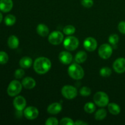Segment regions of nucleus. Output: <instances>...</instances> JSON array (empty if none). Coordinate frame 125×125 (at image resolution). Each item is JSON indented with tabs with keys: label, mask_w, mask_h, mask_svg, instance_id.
<instances>
[{
	"label": "nucleus",
	"mask_w": 125,
	"mask_h": 125,
	"mask_svg": "<svg viewBox=\"0 0 125 125\" xmlns=\"http://www.w3.org/2000/svg\"><path fill=\"white\" fill-rule=\"evenodd\" d=\"M51 67V62L48 58L40 57L34 62V69L37 73L43 74L49 72Z\"/></svg>",
	"instance_id": "1"
},
{
	"label": "nucleus",
	"mask_w": 125,
	"mask_h": 125,
	"mask_svg": "<svg viewBox=\"0 0 125 125\" xmlns=\"http://www.w3.org/2000/svg\"><path fill=\"white\" fill-rule=\"evenodd\" d=\"M68 73L71 78L75 80L81 79L84 76V70L78 63L71 65L68 68Z\"/></svg>",
	"instance_id": "2"
},
{
	"label": "nucleus",
	"mask_w": 125,
	"mask_h": 125,
	"mask_svg": "<svg viewBox=\"0 0 125 125\" xmlns=\"http://www.w3.org/2000/svg\"><path fill=\"white\" fill-rule=\"evenodd\" d=\"M94 101L99 107H105L108 105L109 99L108 95L105 92H98L94 95Z\"/></svg>",
	"instance_id": "3"
},
{
	"label": "nucleus",
	"mask_w": 125,
	"mask_h": 125,
	"mask_svg": "<svg viewBox=\"0 0 125 125\" xmlns=\"http://www.w3.org/2000/svg\"><path fill=\"white\" fill-rule=\"evenodd\" d=\"M22 86V84H21L18 81H12L10 83L7 87V94L10 96H17L21 91Z\"/></svg>",
	"instance_id": "4"
},
{
	"label": "nucleus",
	"mask_w": 125,
	"mask_h": 125,
	"mask_svg": "<svg viewBox=\"0 0 125 125\" xmlns=\"http://www.w3.org/2000/svg\"><path fill=\"white\" fill-rule=\"evenodd\" d=\"M61 93L63 97L68 100L74 98L78 95V90L76 88L70 85H66L62 87Z\"/></svg>",
	"instance_id": "5"
},
{
	"label": "nucleus",
	"mask_w": 125,
	"mask_h": 125,
	"mask_svg": "<svg viewBox=\"0 0 125 125\" xmlns=\"http://www.w3.org/2000/svg\"><path fill=\"white\" fill-rule=\"evenodd\" d=\"M79 44V40L73 36H69L63 41V46L68 51H74L78 47Z\"/></svg>",
	"instance_id": "6"
},
{
	"label": "nucleus",
	"mask_w": 125,
	"mask_h": 125,
	"mask_svg": "<svg viewBox=\"0 0 125 125\" xmlns=\"http://www.w3.org/2000/svg\"><path fill=\"white\" fill-rule=\"evenodd\" d=\"M112 48L110 45L107 43L103 44L100 46L98 50L99 56L104 59H109L112 54Z\"/></svg>",
	"instance_id": "7"
},
{
	"label": "nucleus",
	"mask_w": 125,
	"mask_h": 125,
	"mask_svg": "<svg viewBox=\"0 0 125 125\" xmlns=\"http://www.w3.org/2000/svg\"><path fill=\"white\" fill-rule=\"evenodd\" d=\"M63 35L61 32L55 31L52 32L48 36V41L51 44L57 45L63 42Z\"/></svg>",
	"instance_id": "8"
},
{
	"label": "nucleus",
	"mask_w": 125,
	"mask_h": 125,
	"mask_svg": "<svg viewBox=\"0 0 125 125\" xmlns=\"http://www.w3.org/2000/svg\"><path fill=\"white\" fill-rule=\"evenodd\" d=\"M39 110L34 106H29L24 111V115L27 119L34 120L39 116Z\"/></svg>",
	"instance_id": "9"
},
{
	"label": "nucleus",
	"mask_w": 125,
	"mask_h": 125,
	"mask_svg": "<svg viewBox=\"0 0 125 125\" xmlns=\"http://www.w3.org/2000/svg\"><path fill=\"white\" fill-rule=\"evenodd\" d=\"M97 41L94 37H89L85 39L84 42V47L87 51L89 52L95 51L97 48Z\"/></svg>",
	"instance_id": "10"
},
{
	"label": "nucleus",
	"mask_w": 125,
	"mask_h": 125,
	"mask_svg": "<svg viewBox=\"0 0 125 125\" xmlns=\"http://www.w3.org/2000/svg\"><path fill=\"white\" fill-rule=\"evenodd\" d=\"M113 68L115 72L118 73H123L125 72V59L120 57L114 61Z\"/></svg>",
	"instance_id": "11"
},
{
	"label": "nucleus",
	"mask_w": 125,
	"mask_h": 125,
	"mask_svg": "<svg viewBox=\"0 0 125 125\" xmlns=\"http://www.w3.org/2000/svg\"><path fill=\"white\" fill-rule=\"evenodd\" d=\"M13 104L17 111H21L26 106V101L23 96H17L13 100Z\"/></svg>",
	"instance_id": "12"
},
{
	"label": "nucleus",
	"mask_w": 125,
	"mask_h": 125,
	"mask_svg": "<svg viewBox=\"0 0 125 125\" xmlns=\"http://www.w3.org/2000/svg\"><path fill=\"white\" fill-rule=\"evenodd\" d=\"M59 59L62 63L68 65L72 62L73 56L68 51H62L59 55Z\"/></svg>",
	"instance_id": "13"
},
{
	"label": "nucleus",
	"mask_w": 125,
	"mask_h": 125,
	"mask_svg": "<svg viewBox=\"0 0 125 125\" xmlns=\"http://www.w3.org/2000/svg\"><path fill=\"white\" fill-rule=\"evenodd\" d=\"M13 7L12 0H0V10L3 12H9Z\"/></svg>",
	"instance_id": "14"
},
{
	"label": "nucleus",
	"mask_w": 125,
	"mask_h": 125,
	"mask_svg": "<svg viewBox=\"0 0 125 125\" xmlns=\"http://www.w3.org/2000/svg\"><path fill=\"white\" fill-rule=\"evenodd\" d=\"M62 109V106L61 104L59 103H54L49 105L47 108V111L51 114H57Z\"/></svg>",
	"instance_id": "15"
},
{
	"label": "nucleus",
	"mask_w": 125,
	"mask_h": 125,
	"mask_svg": "<svg viewBox=\"0 0 125 125\" xmlns=\"http://www.w3.org/2000/svg\"><path fill=\"white\" fill-rule=\"evenodd\" d=\"M22 85L26 89H32L36 85L35 81L31 77H26L22 81Z\"/></svg>",
	"instance_id": "16"
},
{
	"label": "nucleus",
	"mask_w": 125,
	"mask_h": 125,
	"mask_svg": "<svg viewBox=\"0 0 125 125\" xmlns=\"http://www.w3.org/2000/svg\"><path fill=\"white\" fill-rule=\"evenodd\" d=\"M33 63L32 59L28 56L22 57L19 62L20 66L23 68H29L32 66Z\"/></svg>",
	"instance_id": "17"
},
{
	"label": "nucleus",
	"mask_w": 125,
	"mask_h": 125,
	"mask_svg": "<svg viewBox=\"0 0 125 125\" xmlns=\"http://www.w3.org/2000/svg\"><path fill=\"white\" fill-rule=\"evenodd\" d=\"M37 32L42 37H46L49 34L50 31L46 25L44 24H39L37 27Z\"/></svg>",
	"instance_id": "18"
},
{
	"label": "nucleus",
	"mask_w": 125,
	"mask_h": 125,
	"mask_svg": "<svg viewBox=\"0 0 125 125\" xmlns=\"http://www.w3.org/2000/svg\"><path fill=\"white\" fill-rule=\"evenodd\" d=\"M8 46L11 49H16L19 45V40L15 35H10L7 41Z\"/></svg>",
	"instance_id": "19"
},
{
	"label": "nucleus",
	"mask_w": 125,
	"mask_h": 125,
	"mask_svg": "<svg viewBox=\"0 0 125 125\" xmlns=\"http://www.w3.org/2000/svg\"><path fill=\"white\" fill-rule=\"evenodd\" d=\"M108 110L110 113L114 115L119 114L121 111L120 106L117 104L114 103L108 104Z\"/></svg>",
	"instance_id": "20"
},
{
	"label": "nucleus",
	"mask_w": 125,
	"mask_h": 125,
	"mask_svg": "<svg viewBox=\"0 0 125 125\" xmlns=\"http://www.w3.org/2000/svg\"><path fill=\"white\" fill-rule=\"evenodd\" d=\"M87 59V54L83 51H80L77 52L75 56V61L78 63H81L85 62Z\"/></svg>",
	"instance_id": "21"
},
{
	"label": "nucleus",
	"mask_w": 125,
	"mask_h": 125,
	"mask_svg": "<svg viewBox=\"0 0 125 125\" xmlns=\"http://www.w3.org/2000/svg\"><path fill=\"white\" fill-rule=\"evenodd\" d=\"M107 116V112L104 109H101L96 111L95 115V118L96 120L101 121L106 118Z\"/></svg>",
	"instance_id": "22"
},
{
	"label": "nucleus",
	"mask_w": 125,
	"mask_h": 125,
	"mask_svg": "<svg viewBox=\"0 0 125 125\" xmlns=\"http://www.w3.org/2000/svg\"><path fill=\"white\" fill-rule=\"evenodd\" d=\"M16 18L13 15H7L4 18V23L7 26H12L15 23Z\"/></svg>",
	"instance_id": "23"
},
{
	"label": "nucleus",
	"mask_w": 125,
	"mask_h": 125,
	"mask_svg": "<svg viewBox=\"0 0 125 125\" xmlns=\"http://www.w3.org/2000/svg\"><path fill=\"white\" fill-rule=\"evenodd\" d=\"M96 110V106L94 103L91 102L87 103L84 106V111L89 114H92Z\"/></svg>",
	"instance_id": "24"
},
{
	"label": "nucleus",
	"mask_w": 125,
	"mask_h": 125,
	"mask_svg": "<svg viewBox=\"0 0 125 125\" xmlns=\"http://www.w3.org/2000/svg\"><path fill=\"white\" fill-rule=\"evenodd\" d=\"M100 75L103 77H109L112 74V70L109 67H103V68H101L100 71Z\"/></svg>",
	"instance_id": "25"
},
{
	"label": "nucleus",
	"mask_w": 125,
	"mask_h": 125,
	"mask_svg": "<svg viewBox=\"0 0 125 125\" xmlns=\"http://www.w3.org/2000/svg\"><path fill=\"white\" fill-rule=\"evenodd\" d=\"M76 29L74 26L72 25H67L64 27L63 29V32L66 35H72L75 32Z\"/></svg>",
	"instance_id": "26"
},
{
	"label": "nucleus",
	"mask_w": 125,
	"mask_h": 125,
	"mask_svg": "<svg viewBox=\"0 0 125 125\" xmlns=\"http://www.w3.org/2000/svg\"><path fill=\"white\" fill-rule=\"evenodd\" d=\"M118 41H119V37L117 34H112L109 37V42L114 46H115L117 45Z\"/></svg>",
	"instance_id": "27"
},
{
	"label": "nucleus",
	"mask_w": 125,
	"mask_h": 125,
	"mask_svg": "<svg viewBox=\"0 0 125 125\" xmlns=\"http://www.w3.org/2000/svg\"><path fill=\"white\" fill-rule=\"evenodd\" d=\"M8 54L4 51H0V63L5 64L8 62Z\"/></svg>",
	"instance_id": "28"
},
{
	"label": "nucleus",
	"mask_w": 125,
	"mask_h": 125,
	"mask_svg": "<svg viewBox=\"0 0 125 125\" xmlns=\"http://www.w3.org/2000/svg\"><path fill=\"white\" fill-rule=\"evenodd\" d=\"M79 92L83 96H89L91 94V89L88 87H83Z\"/></svg>",
	"instance_id": "29"
},
{
	"label": "nucleus",
	"mask_w": 125,
	"mask_h": 125,
	"mask_svg": "<svg viewBox=\"0 0 125 125\" xmlns=\"http://www.w3.org/2000/svg\"><path fill=\"white\" fill-rule=\"evenodd\" d=\"M60 124L61 125H74V122L71 118L65 117L61 119Z\"/></svg>",
	"instance_id": "30"
},
{
	"label": "nucleus",
	"mask_w": 125,
	"mask_h": 125,
	"mask_svg": "<svg viewBox=\"0 0 125 125\" xmlns=\"http://www.w3.org/2000/svg\"><path fill=\"white\" fill-rule=\"evenodd\" d=\"M59 124V122L57 119L54 117H50L46 120L45 122L46 125H57Z\"/></svg>",
	"instance_id": "31"
},
{
	"label": "nucleus",
	"mask_w": 125,
	"mask_h": 125,
	"mask_svg": "<svg viewBox=\"0 0 125 125\" xmlns=\"http://www.w3.org/2000/svg\"><path fill=\"white\" fill-rule=\"evenodd\" d=\"M24 74H25V73L23 69H17L14 73L15 77L17 79H21L24 76Z\"/></svg>",
	"instance_id": "32"
},
{
	"label": "nucleus",
	"mask_w": 125,
	"mask_h": 125,
	"mask_svg": "<svg viewBox=\"0 0 125 125\" xmlns=\"http://www.w3.org/2000/svg\"><path fill=\"white\" fill-rule=\"evenodd\" d=\"M81 4L85 8H90L94 5L93 0H81Z\"/></svg>",
	"instance_id": "33"
},
{
	"label": "nucleus",
	"mask_w": 125,
	"mask_h": 125,
	"mask_svg": "<svg viewBox=\"0 0 125 125\" xmlns=\"http://www.w3.org/2000/svg\"><path fill=\"white\" fill-rule=\"evenodd\" d=\"M118 29L122 34H125V21L120 22L118 25Z\"/></svg>",
	"instance_id": "34"
},
{
	"label": "nucleus",
	"mask_w": 125,
	"mask_h": 125,
	"mask_svg": "<svg viewBox=\"0 0 125 125\" xmlns=\"http://www.w3.org/2000/svg\"><path fill=\"white\" fill-rule=\"evenodd\" d=\"M88 123L82 120H76L74 122V125H87Z\"/></svg>",
	"instance_id": "35"
},
{
	"label": "nucleus",
	"mask_w": 125,
	"mask_h": 125,
	"mask_svg": "<svg viewBox=\"0 0 125 125\" xmlns=\"http://www.w3.org/2000/svg\"><path fill=\"white\" fill-rule=\"evenodd\" d=\"M2 13L0 12V23L2 21Z\"/></svg>",
	"instance_id": "36"
}]
</instances>
